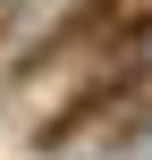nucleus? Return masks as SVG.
Wrapping results in <instances>:
<instances>
[{"instance_id":"nucleus-1","label":"nucleus","mask_w":152,"mask_h":160,"mask_svg":"<svg viewBox=\"0 0 152 160\" xmlns=\"http://www.w3.org/2000/svg\"><path fill=\"white\" fill-rule=\"evenodd\" d=\"M135 93H152V34H127V51L93 59V68L76 76V93L42 110V127L25 135V152H34V160H68V152H76V135H93L102 118H118Z\"/></svg>"},{"instance_id":"nucleus-3","label":"nucleus","mask_w":152,"mask_h":160,"mask_svg":"<svg viewBox=\"0 0 152 160\" xmlns=\"http://www.w3.org/2000/svg\"><path fill=\"white\" fill-rule=\"evenodd\" d=\"M25 17H34V0H0V42H8V34H17Z\"/></svg>"},{"instance_id":"nucleus-2","label":"nucleus","mask_w":152,"mask_h":160,"mask_svg":"<svg viewBox=\"0 0 152 160\" xmlns=\"http://www.w3.org/2000/svg\"><path fill=\"white\" fill-rule=\"evenodd\" d=\"M118 17H127V0H68V8L51 17V34H34V42L8 59V76H0V101H8V93H25V84H42L51 68H68V59H76L85 42H102Z\"/></svg>"}]
</instances>
